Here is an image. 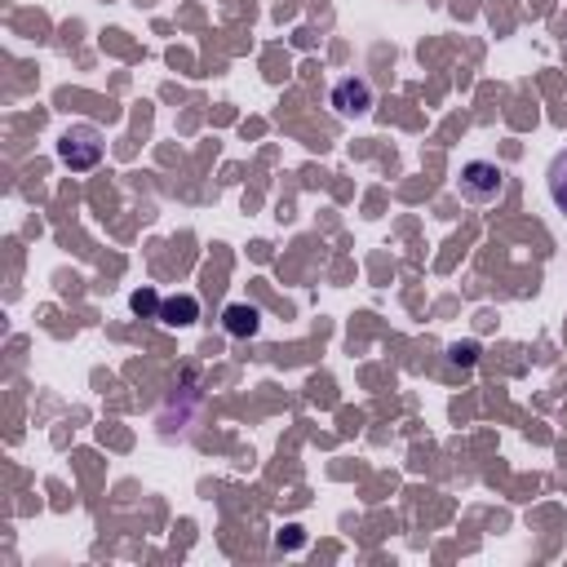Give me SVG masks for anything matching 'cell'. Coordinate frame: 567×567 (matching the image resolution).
<instances>
[{
    "instance_id": "1",
    "label": "cell",
    "mask_w": 567,
    "mask_h": 567,
    "mask_svg": "<svg viewBox=\"0 0 567 567\" xmlns=\"http://www.w3.org/2000/svg\"><path fill=\"white\" fill-rule=\"evenodd\" d=\"M456 190L465 204H496L505 195V168L492 164V159H465L461 173H456Z\"/></svg>"
},
{
    "instance_id": "2",
    "label": "cell",
    "mask_w": 567,
    "mask_h": 567,
    "mask_svg": "<svg viewBox=\"0 0 567 567\" xmlns=\"http://www.w3.org/2000/svg\"><path fill=\"white\" fill-rule=\"evenodd\" d=\"M102 128H93V124H71V128H62V137H58V159L71 168V173H89V168H97L102 164Z\"/></svg>"
},
{
    "instance_id": "3",
    "label": "cell",
    "mask_w": 567,
    "mask_h": 567,
    "mask_svg": "<svg viewBox=\"0 0 567 567\" xmlns=\"http://www.w3.org/2000/svg\"><path fill=\"white\" fill-rule=\"evenodd\" d=\"M328 106H332L341 120H359V115H368V111H372V80H363V75H346V80H337L332 93H328Z\"/></svg>"
},
{
    "instance_id": "4",
    "label": "cell",
    "mask_w": 567,
    "mask_h": 567,
    "mask_svg": "<svg viewBox=\"0 0 567 567\" xmlns=\"http://www.w3.org/2000/svg\"><path fill=\"white\" fill-rule=\"evenodd\" d=\"M155 319H164L168 328H190L199 319V297L195 292H173V297L159 301V315Z\"/></svg>"
},
{
    "instance_id": "5",
    "label": "cell",
    "mask_w": 567,
    "mask_h": 567,
    "mask_svg": "<svg viewBox=\"0 0 567 567\" xmlns=\"http://www.w3.org/2000/svg\"><path fill=\"white\" fill-rule=\"evenodd\" d=\"M221 328H226V337H257V328H261V310L257 306H248V301H230L226 310H221Z\"/></svg>"
},
{
    "instance_id": "6",
    "label": "cell",
    "mask_w": 567,
    "mask_h": 567,
    "mask_svg": "<svg viewBox=\"0 0 567 567\" xmlns=\"http://www.w3.org/2000/svg\"><path fill=\"white\" fill-rule=\"evenodd\" d=\"M545 190H549L554 208L567 213V151H558V155L549 159V168H545Z\"/></svg>"
},
{
    "instance_id": "7",
    "label": "cell",
    "mask_w": 567,
    "mask_h": 567,
    "mask_svg": "<svg viewBox=\"0 0 567 567\" xmlns=\"http://www.w3.org/2000/svg\"><path fill=\"white\" fill-rule=\"evenodd\" d=\"M133 310H137V315H142V310H155V315H159V301H155V297L142 288V292H133Z\"/></svg>"
},
{
    "instance_id": "8",
    "label": "cell",
    "mask_w": 567,
    "mask_h": 567,
    "mask_svg": "<svg viewBox=\"0 0 567 567\" xmlns=\"http://www.w3.org/2000/svg\"><path fill=\"white\" fill-rule=\"evenodd\" d=\"M474 359H478L474 346H456V350H452V363H474Z\"/></svg>"
}]
</instances>
